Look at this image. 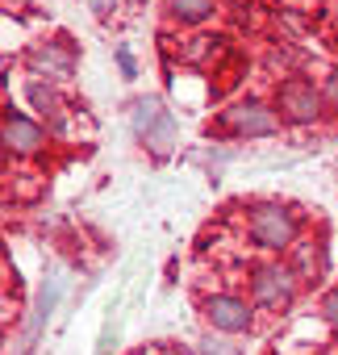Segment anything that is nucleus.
<instances>
[{
  "label": "nucleus",
  "mask_w": 338,
  "mask_h": 355,
  "mask_svg": "<svg viewBox=\"0 0 338 355\" xmlns=\"http://www.w3.org/2000/svg\"><path fill=\"white\" fill-rule=\"evenodd\" d=\"M255 259H292L309 288L326 276V222L288 197H242L217 209L193 247V293L226 280Z\"/></svg>",
  "instance_id": "nucleus-1"
},
{
  "label": "nucleus",
  "mask_w": 338,
  "mask_h": 355,
  "mask_svg": "<svg viewBox=\"0 0 338 355\" xmlns=\"http://www.w3.org/2000/svg\"><path fill=\"white\" fill-rule=\"evenodd\" d=\"M193 301H197L201 318H205L213 330H222V334H255V330H263L255 305H251L247 297H238V293L213 288V293H193Z\"/></svg>",
  "instance_id": "nucleus-3"
},
{
  "label": "nucleus",
  "mask_w": 338,
  "mask_h": 355,
  "mask_svg": "<svg viewBox=\"0 0 338 355\" xmlns=\"http://www.w3.org/2000/svg\"><path fill=\"white\" fill-rule=\"evenodd\" d=\"M113 343H117V330H113V322H109L105 334H100V343H96V355H113Z\"/></svg>",
  "instance_id": "nucleus-7"
},
{
  "label": "nucleus",
  "mask_w": 338,
  "mask_h": 355,
  "mask_svg": "<svg viewBox=\"0 0 338 355\" xmlns=\"http://www.w3.org/2000/svg\"><path fill=\"white\" fill-rule=\"evenodd\" d=\"M138 134L146 142H150V134H159V150H167L176 138V121H172V113H163L159 101H146V105H138Z\"/></svg>",
  "instance_id": "nucleus-5"
},
{
  "label": "nucleus",
  "mask_w": 338,
  "mask_h": 355,
  "mask_svg": "<svg viewBox=\"0 0 338 355\" xmlns=\"http://www.w3.org/2000/svg\"><path fill=\"white\" fill-rule=\"evenodd\" d=\"M317 84H321V96H326V109H330V113H338V67L330 63V71H326Z\"/></svg>",
  "instance_id": "nucleus-6"
},
{
  "label": "nucleus",
  "mask_w": 338,
  "mask_h": 355,
  "mask_svg": "<svg viewBox=\"0 0 338 355\" xmlns=\"http://www.w3.org/2000/svg\"><path fill=\"white\" fill-rule=\"evenodd\" d=\"M272 105H276V113H280L284 125H313V121H321V113H326L321 84H317L313 76H305V71H288V76L276 84Z\"/></svg>",
  "instance_id": "nucleus-2"
},
{
  "label": "nucleus",
  "mask_w": 338,
  "mask_h": 355,
  "mask_svg": "<svg viewBox=\"0 0 338 355\" xmlns=\"http://www.w3.org/2000/svg\"><path fill=\"white\" fill-rule=\"evenodd\" d=\"M280 125L284 121H280L276 105H267V101H242V105L217 113V121H209L205 130L222 134V138H272V134H280Z\"/></svg>",
  "instance_id": "nucleus-4"
}]
</instances>
